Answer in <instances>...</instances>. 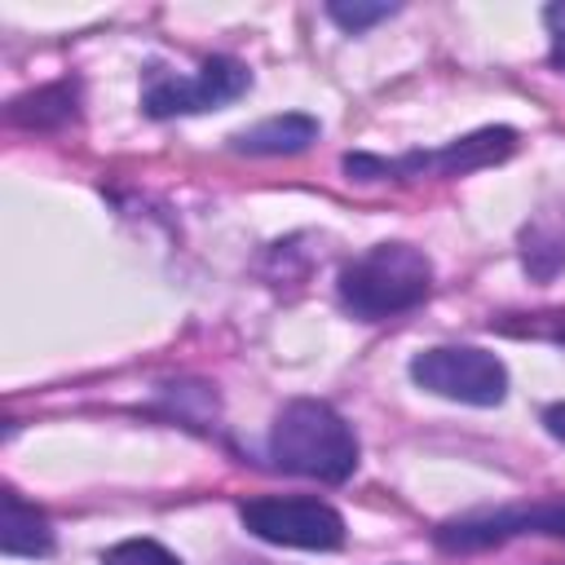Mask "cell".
<instances>
[{
  "mask_svg": "<svg viewBox=\"0 0 565 565\" xmlns=\"http://www.w3.org/2000/svg\"><path fill=\"white\" fill-rule=\"evenodd\" d=\"M75 115V93L71 84H53V88H40V93H26L9 106V119L13 124H26V128H44V124H62Z\"/></svg>",
  "mask_w": 565,
  "mask_h": 565,
  "instance_id": "cell-10",
  "label": "cell"
},
{
  "mask_svg": "<svg viewBox=\"0 0 565 565\" xmlns=\"http://www.w3.org/2000/svg\"><path fill=\"white\" fill-rule=\"evenodd\" d=\"M433 287V265L411 243H375L340 269V305L358 318H393L415 309Z\"/></svg>",
  "mask_w": 565,
  "mask_h": 565,
  "instance_id": "cell-2",
  "label": "cell"
},
{
  "mask_svg": "<svg viewBox=\"0 0 565 565\" xmlns=\"http://www.w3.org/2000/svg\"><path fill=\"white\" fill-rule=\"evenodd\" d=\"M243 525L265 539V543H282V547H309V552H327L344 543V521L335 508L318 503V499H247L238 508Z\"/></svg>",
  "mask_w": 565,
  "mask_h": 565,
  "instance_id": "cell-4",
  "label": "cell"
},
{
  "mask_svg": "<svg viewBox=\"0 0 565 565\" xmlns=\"http://www.w3.org/2000/svg\"><path fill=\"white\" fill-rule=\"evenodd\" d=\"M0 503H4L0 552H4V556H44V552L53 547V530H49L44 512L31 508V503H22L18 490H4Z\"/></svg>",
  "mask_w": 565,
  "mask_h": 565,
  "instance_id": "cell-8",
  "label": "cell"
},
{
  "mask_svg": "<svg viewBox=\"0 0 565 565\" xmlns=\"http://www.w3.org/2000/svg\"><path fill=\"white\" fill-rule=\"evenodd\" d=\"M543 22H547V35H552V62L565 66V4H547Z\"/></svg>",
  "mask_w": 565,
  "mask_h": 565,
  "instance_id": "cell-13",
  "label": "cell"
},
{
  "mask_svg": "<svg viewBox=\"0 0 565 565\" xmlns=\"http://www.w3.org/2000/svg\"><path fill=\"white\" fill-rule=\"evenodd\" d=\"M252 75L243 62L234 57H207L199 66V75H150L146 84V115L168 119V115H194V110H212L234 102L238 93H247Z\"/></svg>",
  "mask_w": 565,
  "mask_h": 565,
  "instance_id": "cell-5",
  "label": "cell"
},
{
  "mask_svg": "<svg viewBox=\"0 0 565 565\" xmlns=\"http://www.w3.org/2000/svg\"><path fill=\"white\" fill-rule=\"evenodd\" d=\"M516 146L512 128H481L463 141H450L446 150H433V154H411L402 163H384V159H366V154H349L344 159V172L349 177H366V172H446V177H459V172H472V168H486V163H499L508 159Z\"/></svg>",
  "mask_w": 565,
  "mask_h": 565,
  "instance_id": "cell-6",
  "label": "cell"
},
{
  "mask_svg": "<svg viewBox=\"0 0 565 565\" xmlns=\"http://www.w3.org/2000/svg\"><path fill=\"white\" fill-rule=\"evenodd\" d=\"M516 534H565V503H534V508H508V512H481L463 521H446L437 530V547L446 552H477Z\"/></svg>",
  "mask_w": 565,
  "mask_h": 565,
  "instance_id": "cell-7",
  "label": "cell"
},
{
  "mask_svg": "<svg viewBox=\"0 0 565 565\" xmlns=\"http://www.w3.org/2000/svg\"><path fill=\"white\" fill-rule=\"evenodd\" d=\"M269 459L296 477L335 486L358 468V437L327 402L296 397L278 411L269 428Z\"/></svg>",
  "mask_w": 565,
  "mask_h": 565,
  "instance_id": "cell-1",
  "label": "cell"
},
{
  "mask_svg": "<svg viewBox=\"0 0 565 565\" xmlns=\"http://www.w3.org/2000/svg\"><path fill=\"white\" fill-rule=\"evenodd\" d=\"M313 137H318V119H309V115H278V119H265L256 128H243L234 137V150H243V154H296Z\"/></svg>",
  "mask_w": 565,
  "mask_h": 565,
  "instance_id": "cell-9",
  "label": "cell"
},
{
  "mask_svg": "<svg viewBox=\"0 0 565 565\" xmlns=\"http://www.w3.org/2000/svg\"><path fill=\"white\" fill-rule=\"evenodd\" d=\"M327 13H331L344 31H362V26H371V22L388 18V13H397V4H331Z\"/></svg>",
  "mask_w": 565,
  "mask_h": 565,
  "instance_id": "cell-12",
  "label": "cell"
},
{
  "mask_svg": "<svg viewBox=\"0 0 565 565\" xmlns=\"http://www.w3.org/2000/svg\"><path fill=\"white\" fill-rule=\"evenodd\" d=\"M543 424H547V433H552L556 441H565V402L547 406V411H543Z\"/></svg>",
  "mask_w": 565,
  "mask_h": 565,
  "instance_id": "cell-14",
  "label": "cell"
},
{
  "mask_svg": "<svg viewBox=\"0 0 565 565\" xmlns=\"http://www.w3.org/2000/svg\"><path fill=\"white\" fill-rule=\"evenodd\" d=\"M102 565H181V561L154 539H128V543H115L102 556Z\"/></svg>",
  "mask_w": 565,
  "mask_h": 565,
  "instance_id": "cell-11",
  "label": "cell"
},
{
  "mask_svg": "<svg viewBox=\"0 0 565 565\" xmlns=\"http://www.w3.org/2000/svg\"><path fill=\"white\" fill-rule=\"evenodd\" d=\"M411 380L437 397L468 402V406H499L508 393L503 362L486 349H472V344H441V349L415 353Z\"/></svg>",
  "mask_w": 565,
  "mask_h": 565,
  "instance_id": "cell-3",
  "label": "cell"
}]
</instances>
